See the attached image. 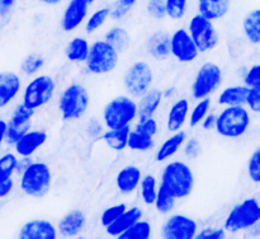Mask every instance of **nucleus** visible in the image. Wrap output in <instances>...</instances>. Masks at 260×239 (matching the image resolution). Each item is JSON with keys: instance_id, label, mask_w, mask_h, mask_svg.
Listing matches in <instances>:
<instances>
[{"instance_id": "nucleus-8", "label": "nucleus", "mask_w": 260, "mask_h": 239, "mask_svg": "<svg viewBox=\"0 0 260 239\" xmlns=\"http://www.w3.org/2000/svg\"><path fill=\"white\" fill-rule=\"evenodd\" d=\"M55 91L56 83L52 76L46 75V74L37 75L23 89L22 103H24L25 106L36 111L40 107L47 104L52 99Z\"/></svg>"}, {"instance_id": "nucleus-35", "label": "nucleus", "mask_w": 260, "mask_h": 239, "mask_svg": "<svg viewBox=\"0 0 260 239\" xmlns=\"http://www.w3.org/2000/svg\"><path fill=\"white\" fill-rule=\"evenodd\" d=\"M211 98L210 97H206V98L198 99V102L196 103V106L193 107V109L190 111L189 114V126L196 127L198 125H201L202 120L207 116V113L210 112L211 108Z\"/></svg>"}, {"instance_id": "nucleus-14", "label": "nucleus", "mask_w": 260, "mask_h": 239, "mask_svg": "<svg viewBox=\"0 0 260 239\" xmlns=\"http://www.w3.org/2000/svg\"><path fill=\"white\" fill-rule=\"evenodd\" d=\"M170 55L183 64L192 63L200 55L197 46L184 28H179L170 35Z\"/></svg>"}, {"instance_id": "nucleus-37", "label": "nucleus", "mask_w": 260, "mask_h": 239, "mask_svg": "<svg viewBox=\"0 0 260 239\" xmlns=\"http://www.w3.org/2000/svg\"><path fill=\"white\" fill-rule=\"evenodd\" d=\"M45 65V58L40 53H29L20 64V71L27 76H35Z\"/></svg>"}, {"instance_id": "nucleus-54", "label": "nucleus", "mask_w": 260, "mask_h": 239, "mask_svg": "<svg viewBox=\"0 0 260 239\" xmlns=\"http://www.w3.org/2000/svg\"><path fill=\"white\" fill-rule=\"evenodd\" d=\"M17 0H0V17H5L9 14L12 8L14 7Z\"/></svg>"}, {"instance_id": "nucleus-27", "label": "nucleus", "mask_w": 260, "mask_h": 239, "mask_svg": "<svg viewBox=\"0 0 260 239\" xmlns=\"http://www.w3.org/2000/svg\"><path fill=\"white\" fill-rule=\"evenodd\" d=\"M249 88L246 85H231L223 89L217 98L220 106H245L246 94Z\"/></svg>"}, {"instance_id": "nucleus-19", "label": "nucleus", "mask_w": 260, "mask_h": 239, "mask_svg": "<svg viewBox=\"0 0 260 239\" xmlns=\"http://www.w3.org/2000/svg\"><path fill=\"white\" fill-rule=\"evenodd\" d=\"M86 225V216L81 210H71L60 219L57 233L65 238L79 235Z\"/></svg>"}, {"instance_id": "nucleus-46", "label": "nucleus", "mask_w": 260, "mask_h": 239, "mask_svg": "<svg viewBox=\"0 0 260 239\" xmlns=\"http://www.w3.org/2000/svg\"><path fill=\"white\" fill-rule=\"evenodd\" d=\"M201 150H202V145L201 141L196 137H190V139H185L184 144H183V152L184 155L189 159H196L197 157H200Z\"/></svg>"}, {"instance_id": "nucleus-24", "label": "nucleus", "mask_w": 260, "mask_h": 239, "mask_svg": "<svg viewBox=\"0 0 260 239\" xmlns=\"http://www.w3.org/2000/svg\"><path fill=\"white\" fill-rule=\"evenodd\" d=\"M161 102L162 92L159 89L150 88L146 93L140 97V101L137 103V117H139V120L154 117L155 112L159 109Z\"/></svg>"}, {"instance_id": "nucleus-47", "label": "nucleus", "mask_w": 260, "mask_h": 239, "mask_svg": "<svg viewBox=\"0 0 260 239\" xmlns=\"http://www.w3.org/2000/svg\"><path fill=\"white\" fill-rule=\"evenodd\" d=\"M244 85H246L248 88L251 86H260V65L255 64V65L251 66L250 69L244 73L243 75Z\"/></svg>"}, {"instance_id": "nucleus-57", "label": "nucleus", "mask_w": 260, "mask_h": 239, "mask_svg": "<svg viewBox=\"0 0 260 239\" xmlns=\"http://www.w3.org/2000/svg\"><path fill=\"white\" fill-rule=\"evenodd\" d=\"M40 3H43V4H47V5H57L60 4L62 0H38Z\"/></svg>"}, {"instance_id": "nucleus-4", "label": "nucleus", "mask_w": 260, "mask_h": 239, "mask_svg": "<svg viewBox=\"0 0 260 239\" xmlns=\"http://www.w3.org/2000/svg\"><path fill=\"white\" fill-rule=\"evenodd\" d=\"M89 103L90 96L88 89L80 83H71L63 89L58 98V109L65 121H74L86 113Z\"/></svg>"}, {"instance_id": "nucleus-34", "label": "nucleus", "mask_w": 260, "mask_h": 239, "mask_svg": "<svg viewBox=\"0 0 260 239\" xmlns=\"http://www.w3.org/2000/svg\"><path fill=\"white\" fill-rule=\"evenodd\" d=\"M140 195L146 205H152L157 193V180L152 174H145L140 181Z\"/></svg>"}, {"instance_id": "nucleus-21", "label": "nucleus", "mask_w": 260, "mask_h": 239, "mask_svg": "<svg viewBox=\"0 0 260 239\" xmlns=\"http://www.w3.org/2000/svg\"><path fill=\"white\" fill-rule=\"evenodd\" d=\"M144 216V211L139 206H134V207L126 208L113 223L106 226V231L108 235L116 236L118 238L119 234L123 233L126 229H128L132 224L136 223L137 220L142 219Z\"/></svg>"}, {"instance_id": "nucleus-10", "label": "nucleus", "mask_w": 260, "mask_h": 239, "mask_svg": "<svg viewBox=\"0 0 260 239\" xmlns=\"http://www.w3.org/2000/svg\"><path fill=\"white\" fill-rule=\"evenodd\" d=\"M187 31L200 52L212 51L220 42V36L216 31L213 20L203 17L200 13L190 18Z\"/></svg>"}, {"instance_id": "nucleus-26", "label": "nucleus", "mask_w": 260, "mask_h": 239, "mask_svg": "<svg viewBox=\"0 0 260 239\" xmlns=\"http://www.w3.org/2000/svg\"><path fill=\"white\" fill-rule=\"evenodd\" d=\"M185 139H187V134L182 130L179 131L173 132L172 136L169 139L165 140L156 152V160L157 162H165V160L170 159L174 157L180 149H182L183 144H184Z\"/></svg>"}, {"instance_id": "nucleus-15", "label": "nucleus", "mask_w": 260, "mask_h": 239, "mask_svg": "<svg viewBox=\"0 0 260 239\" xmlns=\"http://www.w3.org/2000/svg\"><path fill=\"white\" fill-rule=\"evenodd\" d=\"M88 0H70L61 19V27L65 32H73L80 27L88 17Z\"/></svg>"}, {"instance_id": "nucleus-13", "label": "nucleus", "mask_w": 260, "mask_h": 239, "mask_svg": "<svg viewBox=\"0 0 260 239\" xmlns=\"http://www.w3.org/2000/svg\"><path fill=\"white\" fill-rule=\"evenodd\" d=\"M198 223L183 214H173L161 226V236L165 239H194Z\"/></svg>"}, {"instance_id": "nucleus-22", "label": "nucleus", "mask_w": 260, "mask_h": 239, "mask_svg": "<svg viewBox=\"0 0 260 239\" xmlns=\"http://www.w3.org/2000/svg\"><path fill=\"white\" fill-rule=\"evenodd\" d=\"M146 50L155 60H165L170 55V35L165 31H156L149 37Z\"/></svg>"}, {"instance_id": "nucleus-6", "label": "nucleus", "mask_w": 260, "mask_h": 239, "mask_svg": "<svg viewBox=\"0 0 260 239\" xmlns=\"http://www.w3.org/2000/svg\"><path fill=\"white\" fill-rule=\"evenodd\" d=\"M136 118L137 103L129 96H118L111 99L103 109V125L107 129L131 126Z\"/></svg>"}, {"instance_id": "nucleus-1", "label": "nucleus", "mask_w": 260, "mask_h": 239, "mask_svg": "<svg viewBox=\"0 0 260 239\" xmlns=\"http://www.w3.org/2000/svg\"><path fill=\"white\" fill-rule=\"evenodd\" d=\"M177 200L188 197L194 188V174L189 165L182 160H173L164 167L160 185Z\"/></svg>"}, {"instance_id": "nucleus-28", "label": "nucleus", "mask_w": 260, "mask_h": 239, "mask_svg": "<svg viewBox=\"0 0 260 239\" xmlns=\"http://www.w3.org/2000/svg\"><path fill=\"white\" fill-rule=\"evenodd\" d=\"M131 131V126H124L121 129H108L102 134V139L114 152H122L127 147V139Z\"/></svg>"}, {"instance_id": "nucleus-44", "label": "nucleus", "mask_w": 260, "mask_h": 239, "mask_svg": "<svg viewBox=\"0 0 260 239\" xmlns=\"http://www.w3.org/2000/svg\"><path fill=\"white\" fill-rule=\"evenodd\" d=\"M135 130L154 137L159 131V125H157V121L154 117H149V118L139 120V122L135 126Z\"/></svg>"}, {"instance_id": "nucleus-48", "label": "nucleus", "mask_w": 260, "mask_h": 239, "mask_svg": "<svg viewBox=\"0 0 260 239\" xmlns=\"http://www.w3.org/2000/svg\"><path fill=\"white\" fill-rule=\"evenodd\" d=\"M245 106L250 108L251 112L259 113L260 112V86H251L246 94Z\"/></svg>"}, {"instance_id": "nucleus-53", "label": "nucleus", "mask_w": 260, "mask_h": 239, "mask_svg": "<svg viewBox=\"0 0 260 239\" xmlns=\"http://www.w3.org/2000/svg\"><path fill=\"white\" fill-rule=\"evenodd\" d=\"M201 125H202V127L206 130V131H210V130H215L216 114L215 113H210V112H208L207 116H206L205 118L202 120Z\"/></svg>"}, {"instance_id": "nucleus-31", "label": "nucleus", "mask_w": 260, "mask_h": 239, "mask_svg": "<svg viewBox=\"0 0 260 239\" xmlns=\"http://www.w3.org/2000/svg\"><path fill=\"white\" fill-rule=\"evenodd\" d=\"M104 40H106L109 45L113 46L118 52H123V51H126L127 48L129 47V45H131L129 33L122 27H112L111 29H108V32L106 33Z\"/></svg>"}, {"instance_id": "nucleus-58", "label": "nucleus", "mask_w": 260, "mask_h": 239, "mask_svg": "<svg viewBox=\"0 0 260 239\" xmlns=\"http://www.w3.org/2000/svg\"><path fill=\"white\" fill-rule=\"evenodd\" d=\"M94 2H95V0H88L89 4H91V3H94Z\"/></svg>"}, {"instance_id": "nucleus-5", "label": "nucleus", "mask_w": 260, "mask_h": 239, "mask_svg": "<svg viewBox=\"0 0 260 239\" xmlns=\"http://www.w3.org/2000/svg\"><path fill=\"white\" fill-rule=\"evenodd\" d=\"M19 175L20 190L30 197H43L52 185V173L50 167L43 162H32Z\"/></svg>"}, {"instance_id": "nucleus-50", "label": "nucleus", "mask_w": 260, "mask_h": 239, "mask_svg": "<svg viewBox=\"0 0 260 239\" xmlns=\"http://www.w3.org/2000/svg\"><path fill=\"white\" fill-rule=\"evenodd\" d=\"M86 134L91 137V139H96L103 134V124L98 121L96 118L89 120L88 125H86Z\"/></svg>"}, {"instance_id": "nucleus-39", "label": "nucleus", "mask_w": 260, "mask_h": 239, "mask_svg": "<svg viewBox=\"0 0 260 239\" xmlns=\"http://www.w3.org/2000/svg\"><path fill=\"white\" fill-rule=\"evenodd\" d=\"M109 18V8H101V9L95 10L90 17L88 18L85 23V31L86 33H94L98 31L107 19Z\"/></svg>"}, {"instance_id": "nucleus-7", "label": "nucleus", "mask_w": 260, "mask_h": 239, "mask_svg": "<svg viewBox=\"0 0 260 239\" xmlns=\"http://www.w3.org/2000/svg\"><path fill=\"white\" fill-rule=\"evenodd\" d=\"M119 61V52L106 40L94 41L89 47L85 60L86 70L94 75H103L113 71Z\"/></svg>"}, {"instance_id": "nucleus-30", "label": "nucleus", "mask_w": 260, "mask_h": 239, "mask_svg": "<svg viewBox=\"0 0 260 239\" xmlns=\"http://www.w3.org/2000/svg\"><path fill=\"white\" fill-rule=\"evenodd\" d=\"M89 47H90V43L88 42L86 38L80 37V36L74 37L68 43V47L65 51L66 57L73 63H85L89 53Z\"/></svg>"}, {"instance_id": "nucleus-45", "label": "nucleus", "mask_w": 260, "mask_h": 239, "mask_svg": "<svg viewBox=\"0 0 260 239\" xmlns=\"http://www.w3.org/2000/svg\"><path fill=\"white\" fill-rule=\"evenodd\" d=\"M196 239H223L226 238V230L223 228H213V226H206L197 231L194 236Z\"/></svg>"}, {"instance_id": "nucleus-52", "label": "nucleus", "mask_w": 260, "mask_h": 239, "mask_svg": "<svg viewBox=\"0 0 260 239\" xmlns=\"http://www.w3.org/2000/svg\"><path fill=\"white\" fill-rule=\"evenodd\" d=\"M32 162L33 160L30 159V157H19L17 159V164H15V173L17 174H22L23 170L27 169L28 165Z\"/></svg>"}, {"instance_id": "nucleus-49", "label": "nucleus", "mask_w": 260, "mask_h": 239, "mask_svg": "<svg viewBox=\"0 0 260 239\" xmlns=\"http://www.w3.org/2000/svg\"><path fill=\"white\" fill-rule=\"evenodd\" d=\"M147 13L155 19H162L167 17L164 0H150L147 4Z\"/></svg>"}, {"instance_id": "nucleus-25", "label": "nucleus", "mask_w": 260, "mask_h": 239, "mask_svg": "<svg viewBox=\"0 0 260 239\" xmlns=\"http://www.w3.org/2000/svg\"><path fill=\"white\" fill-rule=\"evenodd\" d=\"M231 0H198V13L211 20L221 19L230 10Z\"/></svg>"}, {"instance_id": "nucleus-23", "label": "nucleus", "mask_w": 260, "mask_h": 239, "mask_svg": "<svg viewBox=\"0 0 260 239\" xmlns=\"http://www.w3.org/2000/svg\"><path fill=\"white\" fill-rule=\"evenodd\" d=\"M189 114V101L187 98H179L175 101L168 112L167 129L170 132L182 130Z\"/></svg>"}, {"instance_id": "nucleus-29", "label": "nucleus", "mask_w": 260, "mask_h": 239, "mask_svg": "<svg viewBox=\"0 0 260 239\" xmlns=\"http://www.w3.org/2000/svg\"><path fill=\"white\" fill-rule=\"evenodd\" d=\"M243 31L251 45L260 43V10L254 9L244 17Z\"/></svg>"}, {"instance_id": "nucleus-43", "label": "nucleus", "mask_w": 260, "mask_h": 239, "mask_svg": "<svg viewBox=\"0 0 260 239\" xmlns=\"http://www.w3.org/2000/svg\"><path fill=\"white\" fill-rule=\"evenodd\" d=\"M248 175L254 183L260 182V149L254 150L248 162Z\"/></svg>"}, {"instance_id": "nucleus-18", "label": "nucleus", "mask_w": 260, "mask_h": 239, "mask_svg": "<svg viewBox=\"0 0 260 239\" xmlns=\"http://www.w3.org/2000/svg\"><path fill=\"white\" fill-rule=\"evenodd\" d=\"M22 91V79L14 71H0V109L7 108Z\"/></svg>"}, {"instance_id": "nucleus-2", "label": "nucleus", "mask_w": 260, "mask_h": 239, "mask_svg": "<svg viewBox=\"0 0 260 239\" xmlns=\"http://www.w3.org/2000/svg\"><path fill=\"white\" fill-rule=\"evenodd\" d=\"M251 126L250 112L245 106H226L216 116L215 130L226 139H239L244 136Z\"/></svg>"}, {"instance_id": "nucleus-41", "label": "nucleus", "mask_w": 260, "mask_h": 239, "mask_svg": "<svg viewBox=\"0 0 260 239\" xmlns=\"http://www.w3.org/2000/svg\"><path fill=\"white\" fill-rule=\"evenodd\" d=\"M167 17L172 19H180L187 12L188 0H164Z\"/></svg>"}, {"instance_id": "nucleus-17", "label": "nucleus", "mask_w": 260, "mask_h": 239, "mask_svg": "<svg viewBox=\"0 0 260 239\" xmlns=\"http://www.w3.org/2000/svg\"><path fill=\"white\" fill-rule=\"evenodd\" d=\"M47 141V134L42 130H28L13 144L14 153L19 157H32L45 142Z\"/></svg>"}, {"instance_id": "nucleus-38", "label": "nucleus", "mask_w": 260, "mask_h": 239, "mask_svg": "<svg viewBox=\"0 0 260 239\" xmlns=\"http://www.w3.org/2000/svg\"><path fill=\"white\" fill-rule=\"evenodd\" d=\"M17 159V154L12 152H7L0 155V182L13 177L15 173Z\"/></svg>"}, {"instance_id": "nucleus-55", "label": "nucleus", "mask_w": 260, "mask_h": 239, "mask_svg": "<svg viewBox=\"0 0 260 239\" xmlns=\"http://www.w3.org/2000/svg\"><path fill=\"white\" fill-rule=\"evenodd\" d=\"M5 134H7V121L4 118H0V152L5 142Z\"/></svg>"}, {"instance_id": "nucleus-16", "label": "nucleus", "mask_w": 260, "mask_h": 239, "mask_svg": "<svg viewBox=\"0 0 260 239\" xmlns=\"http://www.w3.org/2000/svg\"><path fill=\"white\" fill-rule=\"evenodd\" d=\"M57 235V228L46 219L27 221L18 233V238L20 239H56Z\"/></svg>"}, {"instance_id": "nucleus-40", "label": "nucleus", "mask_w": 260, "mask_h": 239, "mask_svg": "<svg viewBox=\"0 0 260 239\" xmlns=\"http://www.w3.org/2000/svg\"><path fill=\"white\" fill-rule=\"evenodd\" d=\"M137 0H117L112 8H109V17L113 20H121L131 12Z\"/></svg>"}, {"instance_id": "nucleus-32", "label": "nucleus", "mask_w": 260, "mask_h": 239, "mask_svg": "<svg viewBox=\"0 0 260 239\" xmlns=\"http://www.w3.org/2000/svg\"><path fill=\"white\" fill-rule=\"evenodd\" d=\"M155 141L154 137L150 135L140 132L137 130H131L127 139V147H129L134 152H149L154 147Z\"/></svg>"}, {"instance_id": "nucleus-11", "label": "nucleus", "mask_w": 260, "mask_h": 239, "mask_svg": "<svg viewBox=\"0 0 260 239\" xmlns=\"http://www.w3.org/2000/svg\"><path fill=\"white\" fill-rule=\"evenodd\" d=\"M222 83V70L215 63H205L198 69L192 84V97L194 99H202L210 97L220 88Z\"/></svg>"}, {"instance_id": "nucleus-56", "label": "nucleus", "mask_w": 260, "mask_h": 239, "mask_svg": "<svg viewBox=\"0 0 260 239\" xmlns=\"http://www.w3.org/2000/svg\"><path fill=\"white\" fill-rule=\"evenodd\" d=\"M177 89L174 86H170V88H167V91L162 92V98H172L173 96L175 94Z\"/></svg>"}, {"instance_id": "nucleus-33", "label": "nucleus", "mask_w": 260, "mask_h": 239, "mask_svg": "<svg viewBox=\"0 0 260 239\" xmlns=\"http://www.w3.org/2000/svg\"><path fill=\"white\" fill-rule=\"evenodd\" d=\"M152 226L147 220H137L128 229L119 234L118 239H149L151 238Z\"/></svg>"}, {"instance_id": "nucleus-42", "label": "nucleus", "mask_w": 260, "mask_h": 239, "mask_svg": "<svg viewBox=\"0 0 260 239\" xmlns=\"http://www.w3.org/2000/svg\"><path fill=\"white\" fill-rule=\"evenodd\" d=\"M127 208L126 203H117V205L109 206L106 210L102 213L101 215V224L106 228L107 225H109L111 223H113L122 213Z\"/></svg>"}, {"instance_id": "nucleus-12", "label": "nucleus", "mask_w": 260, "mask_h": 239, "mask_svg": "<svg viewBox=\"0 0 260 239\" xmlns=\"http://www.w3.org/2000/svg\"><path fill=\"white\" fill-rule=\"evenodd\" d=\"M33 116H35V109L29 108L24 103H19L14 107L9 120L7 121L5 142L8 145H13L22 135L30 130Z\"/></svg>"}, {"instance_id": "nucleus-20", "label": "nucleus", "mask_w": 260, "mask_h": 239, "mask_svg": "<svg viewBox=\"0 0 260 239\" xmlns=\"http://www.w3.org/2000/svg\"><path fill=\"white\" fill-rule=\"evenodd\" d=\"M142 172L137 165H126L118 172L116 177V186L123 195H131L139 188Z\"/></svg>"}, {"instance_id": "nucleus-9", "label": "nucleus", "mask_w": 260, "mask_h": 239, "mask_svg": "<svg viewBox=\"0 0 260 239\" xmlns=\"http://www.w3.org/2000/svg\"><path fill=\"white\" fill-rule=\"evenodd\" d=\"M154 73L146 61H136L126 70L123 75V86L132 98H140L152 85Z\"/></svg>"}, {"instance_id": "nucleus-51", "label": "nucleus", "mask_w": 260, "mask_h": 239, "mask_svg": "<svg viewBox=\"0 0 260 239\" xmlns=\"http://www.w3.org/2000/svg\"><path fill=\"white\" fill-rule=\"evenodd\" d=\"M13 190H14V181H13V178H8V180L0 182V198L9 196Z\"/></svg>"}, {"instance_id": "nucleus-36", "label": "nucleus", "mask_w": 260, "mask_h": 239, "mask_svg": "<svg viewBox=\"0 0 260 239\" xmlns=\"http://www.w3.org/2000/svg\"><path fill=\"white\" fill-rule=\"evenodd\" d=\"M175 201L177 198L173 197L169 192L164 190L161 186H159L157 188L156 197L152 205H155V208L159 211L160 214H169L170 211H173V208L175 207Z\"/></svg>"}, {"instance_id": "nucleus-3", "label": "nucleus", "mask_w": 260, "mask_h": 239, "mask_svg": "<svg viewBox=\"0 0 260 239\" xmlns=\"http://www.w3.org/2000/svg\"><path fill=\"white\" fill-rule=\"evenodd\" d=\"M260 223V203L255 197H249L236 203L228 214L223 224L226 233L238 234Z\"/></svg>"}]
</instances>
